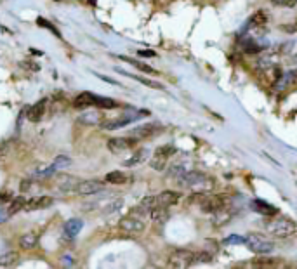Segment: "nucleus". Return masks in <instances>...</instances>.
I'll list each match as a JSON object with an SVG mask.
<instances>
[{"mask_svg": "<svg viewBox=\"0 0 297 269\" xmlns=\"http://www.w3.org/2000/svg\"><path fill=\"white\" fill-rule=\"evenodd\" d=\"M198 207L207 214H217L221 210L228 209V196L224 195H209V193H200L197 196Z\"/></svg>", "mask_w": 297, "mask_h": 269, "instance_id": "obj_1", "label": "nucleus"}, {"mask_svg": "<svg viewBox=\"0 0 297 269\" xmlns=\"http://www.w3.org/2000/svg\"><path fill=\"white\" fill-rule=\"evenodd\" d=\"M266 231L275 238H289L297 233V224L289 217H278V219L269 221Z\"/></svg>", "mask_w": 297, "mask_h": 269, "instance_id": "obj_2", "label": "nucleus"}, {"mask_svg": "<svg viewBox=\"0 0 297 269\" xmlns=\"http://www.w3.org/2000/svg\"><path fill=\"white\" fill-rule=\"evenodd\" d=\"M244 243L247 245L248 250L254 252V254H257V255H269L273 250H275V243L257 233L247 234Z\"/></svg>", "mask_w": 297, "mask_h": 269, "instance_id": "obj_3", "label": "nucleus"}, {"mask_svg": "<svg viewBox=\"0 0 297 269\" xmlns=\"http://www.w3.org/2000/svg\"><path fill=\"white\" fill-rule=\"evenodd\" d=\"M195 264V252L191 250H176L170 254L169 257V266L170 268H190Z\"/></svg>", "mask_w": 297, "mask_h": 269, "instance_id": "obj_4", "label": "nucleus"}, {"mask_svg": "<svg viewBox=\"0 0 297 269\" xmlns=\"http://www.w3.org/2000/svg\"><path fill=\"white\" fill-rule=\"evenodd\" d=\"M179 181L184 188H203L205 184H209V177L202 172L191 170V172H184Z\"/></svg>", "mask_w": 297, "mask_h": 269, "instance_id": "obj_5", "label": "nucleus"}, {"mask_svg": "<svg viewBox=\"0 0 297 269\" xmlns=\"http://www.w3.org/2000/svg\"><path fill=\"white\" fill-rule=\"evenodd\" d=\"M104 184L99 181H94V179H89V181H80L75 188V195L78 196H89V195H96V193L103 191Z\"/></svg>", "mask_w": 297, "mask_h": 269, "instance_id": "obj_6", "label": "nucleus"}, {"mask_svg": "<svg viewBox=\"0 0 297 269\" xmlns=\"http://www.w3.org/2000/svg\"><path fill=\"white\" fill-rule=\"evenodd\" d=\"M158 132H162V127H160L158 124H146V125H139V127L132 129L129 135L138 139V141H143V139L153 137V135H156Z\"/></svg>", "mask_w": 297, "mask_h": 269, "instance_id": "obj_7", "label": "nucleus"}, {"mask_svg": "<svg viewBox=\"0 0 297 269\" xmlns=\"http://www.w3.org/2000/svg\"><path fill=\"white\" fill-rule=\"evenodd\" d=\"M136 142H138V139H134V137H113L106 142V146L111 153L118 155V153H124V151H127V149L134 148Z\"/></svg>", "mask_w": 297, "mask_h": 269, "instance_id": "obj_8", "label": "nucleus"}, {"mask_svg": "<svg viewBox=\"0 0 297 269\" xmlns=\"http://www.w3.org/2000/svg\"><path fill=\"white\" fill-rule=\"evenodd\" d=\"M120 229H124L125 233H141L145 229V223L139 217L129 216L120 221Z\"/></svg>", "mask_w": 297, "mask_h": 269, "instance_id": "obj_9", "label": "nucleus"}, {"mask_svg": "<svg viewBox=\"0 0 297 269\" xmlns=\"http://www.w3.org/2000/svg\"><path fill=\"white\" fill-rule=\"evenodd\" d=\"M52 205V198L50 196H33V198L26 200L25 203V209L26 212H33V210H42L47 209V207Z\"/></svg>", "mask_w": 297, "mask_h": 269, "instance_id": "obj_10", "label": "nucleus"}, {"mask_svg": "<svg viewBox=\"0 0 297 269\" xmlns=\"http://www.w3.org/2000/svg\"><path fill=\"white\" fill-rule=\"evenodd\" d=\"M46 111H47V99H42L26 110V117H28L30 122H40L44 118V115H46Z\"/></svg>", "mask_w": 297, "mask_h": 269, "instance_id": "obj_11", "label": "nucleus"}, {"mask_svg": "<svg viewBox=\"0 0 297 269\" xmlns=\"http://www.w3.org/2000/svg\"><path fill=\"white\" fill-rule=\"evenodd\" d=\"M78 182L80 181H78L75 176H66V174L57 176V188H59L63 193H73Z\"/></svg>", "mask_w": 297, "mask_h": 269, "instance_id": "obj_12", "label": "nucleus"}, {"mask_svg": "<svg viewBox=\"0 0 297 269\" xmlns=\"http://www.w3.org/2000/svg\"><path fill=\"white\" fill-rule=\"evenodd\" d=\"M252 205V210H255L257 214H261V216H276L278 214V209H276L275 205H271V203L268 202H262V200H254V202L250 203Z\"/></svg>", "mask_w": 297, "mask_h": 269, "instance_id": "obj_13", "label": "nucleus"}, {"mask_svg": "<svg viewBox=\"0 0 297 269\" xmlns=\"http://www.w3.org/2000/svg\"><path fill=\"white\" fill-rule=\"evenodd\" d=\"M94 104H96V94H92V92L78 94V96L75 97V101H73V106L78 108V110H85V108L94 106Z\"/></svg>", "mask_w": 297, "mask_h": 269, "instance_id": "obj_14", "label": "nucleus"}, {"mask_svg": "<svg viewBox=\"0 0 297 269\" xmlns=\"http://www.w3.org/2000/svg\"><path fill=\"white\" fill-rule=\"evenodd\" d=\"M158 205H162V207H172V205H176L177 202H179V198H181V195L177 191H163V193H160L158 196Z\"/></svg>", "mask_w": 297, "mask_h": 269, "instance_id": "obj_15", "label": "nucleus"}, {"mask_svg": "<svg viewBox=\"0 0 297 269\" xmlns=\"http://www.w3.org/2000/svg\"><path fill=\"white\" fill-rule=\"evenodd\" d=\"M82 125H101L103 124V115L99 111H85L80 118H78Z\"/></svg>", "mask_w": 297, "mask_h": 269, "instance_id": "obj_16", "label": "nucleus"}, {"mask_svg": "<svg viewBox=\"0 0 297 269\" xmlns=\"http://www.w3.org/2000/svg\"><path fill=\"white\" fill-rule=\"evenodd\" d=\"M19 264V254L18 252H5L0 255V268H14Z\"/></svg>", "mask_w": 297, "mask_h": 269, "instance_id": "obj_17", "label": "nucleus"}, {"mask_svg": "<svg viewBox=\"0 0 297 269\" xmlns=\"http://www.w3.org/2000/svg\"><path fill=\"white\" fill-rule=\"evenodd\" d=\"M149 217H151V219L155 221V223L163 224L167 219H169V210H167V207L156 205L155 209L149 210Z\"/></svg>", "mask_w": 297, "mask_h": 269, "instance_id": "obj_18", "label": "nucleus"}, {"mask_svg": "<svg viewBox=\"0 0 297 269\" xmlns=\"http://www.w3.org/2000/svg\"><path fill=\"white\" fill-rule=\"evenodd\" d=\"M82 227H84V223H82L80 219H70L66 224H64V233H66L70 238H73L80 233Z\"/></svg>", "mask_w": 297, "mask_h": 269, "instance_id": "obj_19", "label": "nucleus"}, {"mask_svg": "<svg viewBox=\"0 0 297 269\" xmlns=\"http://www.w3.org/2000/svg\"><path fill=\"white\" fill-rule=\"evenodd\" d=\"M37 243H39L37 233H25L21 238H19V247H21L23 250H30V248H33Z\"/></svg>", "mask_w": 297, "mask_h": 269, "instance_id": "obj_20", "label": "nucleus"}, {"mask_svg": "<svg viewBox=\"0 0 297 269\" xmlns=\"http://www.w3.org/2000/svg\"><path fill=\"white\" fill-rule=\"evenodd\" d=\"M131 124V122L127 120V118L122 115L120 118H113V120H103V124H101V127L106 129V131H115V129H122L124 125Z\"/></svg>", "mask_w": 297, "mask_h": 269, "instance_id": "obj_21", "label": "nucleus"}, {"mask_svg": "<svg viewBox=\"0 0 297 269\" xmlns=\"http://www.w3.org/2000/svg\"><path fill=\"white\" fill-rule=\"evenodd\" d=\"M104 181L110 182V184H125L129 181V177L124 172H120V170H113V172L106 174Z\"/></svg>", "mask_w": 297, "mask_h": 269, "instance_id": "obj_22", "label": "nucleus"}, {"mask_svg": "<svg viewBox=\"0 0 297 269\" xmlns=\"http://www.w3.org/2000/svg\"><path fill=\"white\" fill-rule=\"evenodd\" d=\"M148 153H149L148 149H139L138 153H134V155L125 162V167H134V165H138V163H143L146 158H148Z\"/></svg>", "mask_w": 297, "mask_h": 269, "instance_id": "obj_23", "label": "nucleus"}, {"mask_svg": "<svg viewBox=\"0 0 297 269\" xmlns=\"http://www.w3.org/2000/svg\"><path fill=\"white\" fill-rule=\"evenodd\" d=\"M118 57H120L122 61H125V63L132 64V66H134V68H138V70L145 71V73H155V70H153L151 66H148V64L141 63V61H138V59H132V57H127V56H118Z\"/></svg>", "mask_w": 297, "mask_h": 269, "instance_id": "obj_24", "label": "nucleus"}, {"mask_svg": "<svg viewBox=\"0 0 297 269\" xmlns=\"http://www.w3.org/2000/svg\"><path fill=\"white\" fill-rule=\"evenodd\" d=\"M278 264H280L278 259H268V257H259L252 261L254 268H276Z\"/></svg>", "mask_w": 297, "mask_h": 269, "instance_id": "obj_25", "label": "nucleus"}, {"mask_svg": "<svg viewBox=\"0 0 297 269\" xmlns=\"http://www.w3.org/2000/svg\"><path fill=\"white\" fill-rule=\"evenodd\" d=\"M266 23H268V14H266V11H257L254 16L250 18V25H254L255 28H264Z\"/></svg>", "mask_w": 297, "mask_h": 269, "instance_id": "obj_26", "label": "nucleus"}, {"mask_svg": "<svg viewBox=\"0 0 297 269\" xmlns=\"http://www.w3.org/2000/svg\"><path fill=\"white\" fill-rule=\"evenodd\" d=\"M25 203H26V200L23 198V196L12 198L11 205H9V210H7V216H14V214H18L19 210H23V209H25Z\"/></svg>", "mask_w": 297, "mask_h": 269, "instance_id": "obj_27", "label": "nucleus"}, {"mask_svg": "<svg viewBox=\"0 0 297 269\" xmlns=\"http://www.w3.org/2000/svg\"><path fill=\"white\" fill-rule=\"evenodd\" d=\"M167 162H169V158H165V156H160V155H155L151 158V162H149V167H151L153 170H158V172H162V170H165Z\"/></svg>", "mask_w": 297, "mask_h": 269, "instance_id": "obj_28", "label": "nucleus"}, {"mask_svg": "<svg viewBox=\"0 0 297 269\" xmlns=\"http://www.w3.org/2000/svg\"><path fill=\"white\" fill-rule=\"evenodd\" d=\"M96 106L98 108H103V110H111V108L117 106L113 99L110 97H101V96H96Z\"/></svg>", "mask_w": 297, "mask_h": 269, "instance_id": "obj_29", "label": "nucleus"}, {"mask_svg": "<svg viewBox=\"0 0 297 269\" xmlns=\"http://www.w3.org/2000/svg\"><path fill=\"white\" fill-rule=\"evenodd\" d=\"M278 84H280V87H282V85H294V84H297V70L289 71V73L282 75V78L278 80Z\"/></svg>", "mask_w": 297, "mask_h": 269, "instance_id": "obj_30", "label": "nucleus"}, {"mask_svg": "<svg viewBox=\"0 0 297 269\" xmlns=\"http://www.w3.org/2000/svg\"><path fill=\"white\" fill-rule=\"evenodd\" d=\"M54 167L56 169H66V167H70L71 165V158L70 156H66V155H57L56 158H54Z\"/></svg>", "mask_w": 297, "mask_h": 269, "instance_id": "obj_31", "label": "nucleus"}, {"mask_svg": "<svg viewBox=\"0 0 297 269\" xmlns=\"http://www.w3.org/2000/svg\"><path fill=\"white\" fill-rule=\"evenodd\" d=\"M117 71H120V73H124V75H127V77H131V78H134V80H138V82H141L143 85H146V87H153V89H163L162 85L160 84H155V82H151V80H146V78H141V77H136V75H131V73H125V71H122V70H118L117 68Z\"/></svg>", "mask_w": 297, "mask_h": 269, "instance_id": "obj_32", "label": "nucleus"}, {"mask_svg": "<svg viewBox=\"0 0 297 269\" xmlns=\"http://www.w3.org/2000/svg\"><path fill=\"white\" fill-rule=\"evenodd\" d=\"M156 205H158V198H156V196H145V198L141 200V207L148 210V212L151 209H155Z\"/></svg>", "mask_w": 297, "mask_h": 269, "instance_id": "obj_33", "label": "nucleus"}, {"mask_svg": "<svg viewBox=\"0 0 297 269\" xmlns=\"http://www.w3.org/2000/svg\"><path fill=\"white\" fill-rule=\"evenodd\" d=\"M64 106H66V101L61 97V94H57V96H52V111H56V113H61V111L64 110Z\"/></svg>", "mask_w": 297, "mask_h": 269, "instance_id": "obj_34", "label": "nucleus"}, {"mask_svg": "<svg viewBox=\"0 0 297 269\" xmlns=\"http://www.w3.org/2000/svg\"><path fill=\"white\" fill-rule=\"evenodd\" d=\"M122 205H124V202H122L120 198H118V200H110V203H106V205H104L103 212H104V214H111V212H117V210L120 209Z\"/></svg>", "mask_w": 297, "mask_h": 269, "instance_id": "obj_35", "label": "nucleus"}, {"mask_svg": "<svg viewBox=\"0 0 297 269\" xmlns=\"http://www.w3.org/2000/svg\"><path fill=\"white\" fill-rule=\"evenodd\" d=\"M210 261H212V255L207 250L195 252V264H202V262H210Z\"/></svg>", "mask_w": 297, "mask_h": 269, "instance_id": "obj_36", "label": "nucleus"}, {"mask_svg": "<svg viewBox=\"0 0 297 269\" xmlns=\"http://www.w3.org/2000/svg\"><path fill=\"white\" fill-rule=\"evenodd\" d=\"M174 151H176V148L170 144H165V146H160V148H156L155 155H160V156H165V158H170V156L174 155Z\"/></svg>", "mask_w": 297, "mask_h": 269, "instance_id": "obj_37", "label": "nucleus"}, {"mask_svg": "<svg viewBox=\"0 0 297 269\" xmlns=\"http://www.w3.org/2000/svg\"><path fill=\"white\" fill-rule=\"evenodd\" d=\"M37 25H39V26H44V28H47V30H49V32H52L54 35H57V37H59V32H57V30H56V26H54L52 23H49V21H47V19L39 18V19H37Z\"/></svg>", "mask_w": 297, "mask_h": 269, "instance_id": "obj_38", "label": "nucleus"}, {"mask_svg": "<svg viewBox=\"0 0 297 269\" xmlns=\"http://www.w3.org/2000/svg\"><path fill=\"white\" fill-rule=\"evenodd\" d=\"M186 172L183 165H172L169 170V177H176V179H181V176Z\"/></svg>", "mask_w": 297, "mask_h": 269, "instance_id": "obj_39", "label": "nucleus"}, {"mask_svg": "<svg viewBox=\"0 0 297 269\" xmlns=\"http://www.w3.org/2000/svg\"><path fill=\"white\" fill-rule=\"evenodd\" d=\"M244 241H245V238L240 236V234H231V236H228L226 240H224V243L226 245H240V243H244Z\"/></svg>", "mask_w": 297, "mask_h": 269, "instance_id": "obj_40", "label": "nucleus"}, {"mask_svg": "<svg viewBox=\"0 0 297 269\" xmlns=\"http://www.w3.org/2000/svg\"><path fill=\"white\" fill-rule=\"evenodd\" d=\"M273 5H278V7H294L297 4V0H271Z\"/></svg>", "mask_w": 297, "mask_h": 269, "instance_id": "obj_41", "label": "nucleus"}, {"mask_svg": "<svg viewBox=\"0 0 297 269\" xmlns=\"http://www.w3.org/2000/svg\"><path fill=\"white\" fill-rule=\"evenodd\" d=\"M11 146H12V142H4V144H0V160L7 158L9 153H11Z\"/></svg>", "mask_w": 297, "mask_h": 269, "instance_id": "obj_42", "label": "nucleus"}, {"mask_svg": "<svg viewBox=\"0 0 297 269\" xmlns=\"http://www.w3.org/2000/svg\"><path fill=\"white\" fill-rule=\"evenodd\" d=\"M19 66L25 68V70H30V71H39L40 66L37 63H33V61H21L19 63Z\"/></svg>", "mask_w": 297, "mask_h": 269, "instance_id": "obj_43", "label": "nucleus"}, {"mask_svg": "<svg viewBox=\"0 0 297 269\" xmlns=\"http://www.w3.org/2000/svg\"><path fill=\"white\" fill-rule=\"evenodd\" d=\"M280 30L285 33H296L297 32V23H290V25H282Z\"/></svg>", "mask_w": 297, "mask_h": 269, "instance_id": "obj_44", "label": "nucleus"}, {"mask_svg": "<svg viewBox=\"0 0 297 269\" xmlns=\"http://www.w3.org/2000/svg\"><path fill=\"white\" fill-rule=\"evenodd\" d=\"M56 172V167H54V163L50 167H47V169H44V170H39V176H42V177H47V176H50V174H54Z\"/></svg>", "mask_w": 297, "mask_h": 269, "instance_id": "obj_45", "label": "nucleus"}, {"mask_svg": "<svg viewBox=\"0 0 297 269\" xmlns=\"http://www.w3.org/2000/svg\"><path fill=\"white\" fill-rule=\"evenodd\" d=\"M30 188H32V181H30V179H25V181L21 182V186H19V189H21V193L30 191Z\"/></svg>", "mask_w": 297, "mask_h": 269, "instance_id": "obj_46", "label": "nucleus"}, {"mask_svg": "<svg viewBox=\"0 0 297 269\" xmlns=\"http://www.w3.org/2000/svg\"><path fill=\"white\" fill-rule=\"evenodd\" d=\"M12 195L11 193H0V203H5V202H11Z\"/></svg>", "mask_w": 297, "mask_h": 269, "instance_id": "obj_47", "label": "nucleus"}, {"mask_svg": "<svg viewBox=\"0 0 297 269\" xmlns=\"http://www.w3.org/2000/svg\"><path fill=\"white\" fill-rule=\"evenodd\" d=\"M139 56H143V57H155L156 54L153 52V50H139Z\"/></svg>", "mask_w": 297, "mask_h": 269, "instance_id": "obj_48", "label": "nucleus"}, {"mask_svg": "<svg viewBox=\"0 0 297 269\" xmlns=\"http://www.w3.org/2000/svg\"><path fill=\"white\" fill-rule=\"evenodd\" d=\"M63 266L71 268V266H73V259H71V257H63Z\"/></svg>", "mask_w": 297, "mask_h": 269, "instance_id": "obj_49", "label": "nucleus"}, {"mask_svg": "<svg viewBox=\"0 0 297 269\" xmlns=\"http://www.w3.org/2000/svg\"><path fill=\"white\" fill-rule=\"evenodd\" d=\"M56 2H59V0H56Z\"/></svg>", "mask_w": 297, "mask_h": 269, "instance_id": "obj_50", "label": "nucleus"}]
</instances>
